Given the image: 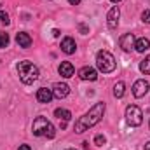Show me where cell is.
<instances>
[{
    "label": "cell",
    "instance_id": "1",
    "mask_svg": "<svg viewBox=\"0 0 150 150\" xmlns=\"http://www.w3.org/2000/svg\"><path fill=\"white\" fill-rule=\"evenodd\" d=\"M105 108H107V107H105L103 101L96 103L84 117H80V119L75 122V127H74L75 133H84V131H87L89 127L96 126V124L101 120V117H103V113H105Z\"/></svg>",
    "mask_w": 150,
    "mask_h": 150
},
{
    "label": "cell",
    "instance_id": "2",
    "mask_svg": "<svg viewBox=\"0 0 150 150\" xmlns=\"http://www.w3.org/2000/svg\"><path fill=\"white\" fill-rule=\"evenodd\" d=\"M18 75H19V80L23 84L30 86L38 79V68L32 61H21L18 65Z\"/></svg>",
    "mask_w": 150,
    "mask_h": 150
},
{
    "label": "cell",
    "instance_id": "3",
    "mask_svg": "<svg viewBox=\"0 0 150 150\" xmlns=\"http://www.w3.org/2000/svg\"><path fill=\"white\" fill-rule=\"evenodd\" d=\"M32 133H33L35 136H47V138H54V136H56L54 126H52L45 117H37V119L33 120Z\"/></svg>",
    "mask_w": 150,
    "mask_h": 150
},
{
    "label": "cell",
    "instance_id": "4",
    "mask_svg": "<svg viewBox=\"0 0 150 150\" xmlns=\"http://www.w3.org/2000/svg\"><path fill=\"white\" fill-rule=\"evenodd\" d=\"M96 67H98L100 72L110 74V72L115 70L117 63H115V58H113L108 51H100V52L96 54Z\"/></svg>",
    "mask_w": 150,
    "mask_h": 150
},
{
    "label": "cell",
    "instance_id": "5",
    "mask_svg": "<svg viewBox=\"0 0 150 150\" xmlns=\"http://www.w3.org/2000/svg\"><path fill=\"white\" fill-rule=\"evenodd\" d=\"M126 120H127V124L133 126V127L140 126V124L143 122V112H142V108L136 107V105H129V107L126 108Z\"/></svg>",
    "mask_w": 150,
    "mask_h": 150
},
{
    "label": "cell",
    "instance_id": "6",
    "mask_svg": "<svg viewBox=\"0 0 150 150\" xmlns=\"http://www.w3.org/2000/svg\"><path fill=\"white\" fill-rule=\"evenodd\" d=\"M149 91H150V84L145 79H140V80H136L133 84V94H134V98H143Z\"/></svg>",
    "mask_w": 150,
    "mask_h": 150
},
{
    "label": "cell",
    "instance_id": "7",
    "mask_svg": "<svg viewBox=\"0 0 150 150\" xmlns=\"http://www.w3.org/2000/svg\"><path fill=\"white\" fill-rule=\"evenodd\" d=\"M119 16H120L119 7H112V9L108 11V14H107V25H108L110 30H115V28L119 26Z\"/></svg>",
    "mask_w": 150,
    "mask_h": 150
},
{
    "label": "cell",
    "instance_id": "8",
    "mask_svg": "<svg viewBox=\"0 0 150 150\" xmlns=\"http://www.w3.org/2000/svg\"><path fill=\"white\" fill-rule=\"evenodd\" d=\"M134 42H136V38L133 33H124L120 40H119V45L122 47V51H126V52H129L133 47H134Z\"/></svg>",
    "mask_w": 150,
    "mask_h": 150
},
{
    "label": "cell",
    "instance_id": "9",
    "mask_svg": "<svg viewBox=\"0 0 150 150\" xmlns=\"http://www.w3.org/2000/svg\"><path fill=\"white\" fill-rule=\"evenodd\" d=\"M52 98H54V94H52V89L40 87V89L37 91V101H38V103H49Z\"/></svg>",
    "mask_w": 150,
    "mask_h": 150
},
{
    "label": "cell",
    "instance_id": "10",
    "mask_svg": "<svg viewBox=\"0 0 150 150\" xmlns=\"http://www.w3.org/2000/svg\"><path fill=\"white\" fill-rule=\"evenodd\" d=\"M75 49H77V44H75V40L72 37H65L61 40V51L65 54H74Z\"/></svg>",
    "mask_w": 150,
    "mask_h": 150
},
{
    "label": "cell",
    "instance_id": "11",
    "mask_svg": "<svg viewBox=\"0 0 150 150\" xmlns=\"http://www.w3.org/2000/svg\"><path fill=\"white\" fill-rule=\"evenodd\" d=\"M79 77L82 80H96L98 79V72L94 68H91V67H84V68L79 70Z\"/></svg>",
    "mask_w": 150,
    "mask_h": 150
},
{
    "label": "cell",
    "instance_id": "12",
    "mask_svg": "<svg viewBox=\"0 0 150 150\" xmlns=\"http://www.w3.org/2000/svg\"><path fill=\"white\" fill-rule=\"evenodd\" d=\"M68 93H70V87H68L67 84H54V87H52V94H54V98H58V100L67 98Z\"/></svg>",
    "mask_w": 150,
    "mask_h": 150
},
{
    "label": "cell",
    "instance_id": "13",
    "mask_svg": "<svg viewBox=\"0 0 150 150\" xmlns=\"http://www.w3.org/2000/svg\"><path fill=\"white\" fill-rule=\"evenodd\" d=\"M58 72H59V75H61V77L68 79V77H72V75L75 74V68H74V65H72L70 61H63V63L59 65Z\"/></svg>",
    "mask_w": 150,
    "mask_h": 150
},
{
    "label": "cell",
    "instance_id": "14",
    "mask_svg": "<svg viewBox=\"0 0 150 150\" xmlns=\"http://www.w3.org/2000/svg\"><path fill=\"white\" fill-rule=\"evenodd\" d=\"M16 42H18V45H19V47L28 49V47L32 45V37H30L28 33H25V32H19V33L16 35Z\"/></svg>",
    "mask_w": 150,
    "mask_h": 150
},
{
    "label": "cell",
    "instance_id": "15",
    "mask_svg": "<svg viewBox=\"0 0 150 150\" xmlns=\"http://www.w3.org/2000/svg\"><path fill=\"white\" fill-rule=\"evenodd\" d=\"M134 49L138 51V52H145V51H149L150 49V40L145 37L138 38L136 42H134Z\"/></svg>",
    "mask_w": 150,
    "mask_h": 150
},
{
    "label": "cell",
    "instance_id": "16",
    "mask_svg": "<svg viewBox=\"0 0 150 150\" xmlns=\"http://www.w3.org/2000/svg\"><path fill=\"white\" fill-rule=\"evenodd\" d=\"M54 115H56L59 120H65V122H68L70 117H72L70 110H65V108H56V110H54Z\"/></svg>",
    "mask_w": 150,
    "mask_h": 150
},
{
    "label": "cell",
    "instance_id": "17",
    "mask_svg": "<svg viewBox=\"0 0 150 150\" xmlns=\"http://www.w3.org/2000/svg\"><path fill=\"white\" fill-rule=\"evenodd\" d=\"M124 93H126V86H124V82H117V84L113 86V96H115V98H122Z\"/></svg>",
    "mask_w": 150,
    "mask_h": 150
},
{
    "label": "cell",
    "instance_id": "18",
    "mask_svg": "<svg viewBox=\"0 0 150 150\" xmlns=\"http://www.w3.org/2000/svg\"><path fill=\"white\" fill-rule=\"evenodd\" d=\"M140 72L145 75H150V56H147L142 63H140Z\"/></svg>",
    "mask_w": 150,
    "mask_h": 150
},
{
    "label": "cell",
    "instance_id": "19",
    "mask_svg": "<svg viewBox=\"0 0 150 150\" xmlns=\"http://www.w3.org/2000/svg\"><path fill=\"white\" fill-rule=\"evenodd\" d=\"M9 45V33L0 32V49H5Z\"/></svg>",
    "mask_w": 150,
    "mask_h": 150
},
{
    "label": "cell",
    "instance_id": "20",
    "mask_svg": "<svg viewBox=\"0 0 150 150\" xmlns=\"http://www.w3.org/2000/svg\"><path fill=\"white\" fill-rule=\"evenodd\" d=\"M94 143H96L98 147H103V145L107 143V138H105L103 134H96V136H94Z\"/></svg>",
    "mask_w": 150,
    "mask_h": 150
},
{
    "label": "cell",
    "instance_id": "21",
    "mask_svg": "<svg viewBox=\"0 0 150 150\" xmlns=\"http://www.w3.org/2000/svg\"><path fill=\"white\" fill-rule=\"evenodd\" d=\"M0 23H5V25H9V14H7L5 11H0Z\"/></svg>",
    "mask_w": 150,
    "mask_h": 150
},
{
    "label": "cell",
    "instance_id": "22",
    "mask_svg": "<svg viewBox=\"0 0 150 150\" xmlns=\"http://www.w3.org/2000/svg\"><path fill=\"white\" fill-rule=\"evenodd\" d=\"M142 19H143L145 23H149V25H150V9H147V11L142 14Z\"/></svg>",
    "mask_w": 150,
    "mask_h": 150
},
{
    "label": "cell",
    "instance_id": "23",
    "mask_svg": "<svg viewBox=\"0 0 150 150\" xmlns=\"http://www.w3.org/2000/svg\"><path fill=\"white\" fill-rule=\"evenodd\" d=\"M79 30H80V33H84V35H86V33H89V28H87L84 23H80V25H79Z\"/></svg>",
    "mask_w": 150,
    "mask_h": 150
},
{
    "label": "cell",
    "instance_id": "24",
    "mask_svg": "<svg viewBox=\"0 0 150 150\" xmlns=\"http://www.w3.org/2000/svg\"><path fill=\"white\" fill-rule=\"evenodd\" d=\"M18 150H32V149H30V145H19Z\"/></svg>",
    "mask_w": 150,
    "mask_h": 150
},
{
    "label": "cell",
    "instance_id": "25",
    "mask_svg": "<svg viewBox=\"0 0 150 150\" xmlns=\"http://www.w3.org/2000/svg\"><path fill=\"white\" fill-rule=\"evenodd\" d=\"M68 2H70L72 5H79V4H80V0H68Z\"/></svg>",
    "mask_w": 150,
    "mask_h": 150
},
{
    "label": "cell",
    "instance_id": "26",
    "mask_svg": "<svg viewBox=\"0 0 150 150\" xmlns=\"http://www.w3.org/2000/svg\"><path fill=\"white\" fill-rule=\"evenodd\" d=\"M52 35H54V37H59V30L54 28V30H52Z\"/></svg>",
    "mask_w": 150,
    "mask_h": 150
},
{
    "label": "cell",
    "instance_id": "27",
    "mask_svg": "<svg viewBox=\"0 0 150 150\" xmlns=\"http://www.w3.org/2000/svg\"><path fill=\"white\" fill-rule=\"evenodd\" d=\"M145 150H150V142L147 143V145H145Z\"/></svg>",
    "mask_w": 150,
    "mask_h": 150
},
{
    "label": "cell",
    "instance_id": "28",
    "mask_svg": "<svg viewBox=\"0 0 150 150\" xmlns=\"http://www.w3.org/2000/svg\"><path fill=\"white\" fill-rule=\"evenodd\" d=\"M112 2H113V4H117V2H120V0H112Z\"/></svg>",
    "mask_w": 150,
    "mask_h": 150
},
{
    "label": "cell",
    "instance_id": "29",
    "mask_svg": "<svg viewBox=\"0 0 150 150\" xmlns=\"http://www.w3.org/2000/svg\"><path fill=\"white\" fill-rule=\"evenodd\" d=\"M67 150H75V149H67Z\"/></svg>",
    "mask_w": 150,
    "mask_h": 150
},
{
    "label": "cell",
    "instance_id": "30",
    "mask_svg": "<svg viewBox=\"0 0 150 150\" xmlns=\"http://www.w3.org/2000/svg\"><path fill=\"white\" fill-rule=\"evenodd\" d=\"M149 127H150V122H149Z\"/></svg>",
    "mask_w": 150,
    "mask_h": 150
}]
</instances>
